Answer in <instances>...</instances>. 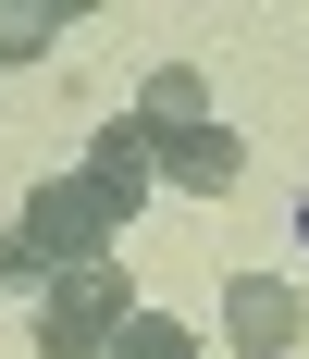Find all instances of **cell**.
<instances>
[{
  "label": "cell",
  "mask_w": 309,
  "mask_h": 359,
  "mask_svg": "<svg viewBox=\"0 0 309 359\" xmlns=\"http://www.w3.org/2000/svg\"><path fill=\"white\" fill-rule=\"evenodd\" d=\"M161 149V186H186V198H223V186L247 174V149L223 137V124H186V137H149Z\"/></svg>",
  "instance_id": "5b68a950"
},
{
  "label": "cell",
  "mask_w": 309,
  "mask_h": 359,
  "mask_svg": "<svg viewBox=\"0 0 309 359\" xmlns=\"http://www.w3.org/2000/svg\"><path fill=\"white\" fill-rule=\"evenodd\" d=\"M74 174L99 186V211L124 223V211H137V198H149V186H161V149H149V124H137V111H124V124H99V137H87V161H74Z\"/></svg>",
  "instance_id": "277c9868"
},
{
  "label": "cell",
  "mask_w": 309,
  "mask_h": 359,
  "mask_svg": "<svg viewBox=\"0 0 309 359\" xmlns=\"http://www.w3.org/2000/svg\"><path fill=\"white\" fill-rule=\"evenodd\" d=\"M99 359H198V323H173V310H137V323L111 334Z\"/></svg>",
  "instance_id": "52a82bcc"
},
{
  "label": "cell",
  "mask_w": 309,
  "mask_h": 359,
  "mask_svg": "<svg viewBox=\"0 0 309 359\" xmlns=\"http://www.w3.org/2000/svg\"><path fill=\"white\" fill-rule=\"evenodd\" d=\"M223 347H235V359L309 347V297L284 285V273H235V285H223Z\"/></svg>",
  "instance_id": "3957f363"
},
{
  "label": "cell",
  "mask_w": 309,
  "mask_h": 359,
  "mask_svg": "<svg viewBox=\"0 0 309 359\" xmlns=\"http://www.w3.org/2000/svg\"><path fill=\"white\" fill-rule=\"evenodd\" d=\"M111 236H124V223L99 211V186H87V174H50L25 211H13V236H0V297H13V285H37V297H50L62 273L111 260Z\"/></svg>",
  "instance_id": "6da1fadb"
},
{
  "label": "cell",
  "mask_w": 309,
  "mask_h": 359,
  "mask_svg": "<svg viewBox=\"0 0 309 359\" xmlns=\"http://www.w3.org/2000/svg\"><path fill=\"white\" fill-rule=\"evenodd\" d=\"M297 236H309V186H297Z\"/></svg>",
  "instance_id": "9c48e42d"
},
{
  "label": "cell",
  "mask_w": 309,
  "mask_h": 359,
  "mask_svg": "<svg viewBox=\"0 0 309 359\" xmlns=\"http://www.w3.org/2000/svg\"><path fill=\"white\" fill-rule=\"evenodd\" d=\"M124 323H137V285H124V260H87V273H62V285L37 297V347H50V359H99Z\"/></svg>",
  "instance_id": "7a4b0ae2"
},
{
  "label": "cell",
  "mask_w": 309,
  "mask_h": 359,
  "mask_svg": "<svg viewBox=\"0 0 309 359\" xmlns=\"http://www.w3.org/2000/svg\"><path fill=\"white\" fill-rule=\"evenodd\" d=\"M62 25H74V13H50V0H25V13L0 0V62H37V50H50Z\"/></svg>",
  "instance_id": "ba28073f"
},
{
  "label": "cell",
  "mask_w": 309,
  "mask_h": 359,
  "mask_svg": "<svg viewBox=\"0 0 309 359\" xmlns=\"http://www.w3.org/2000/svg\"><path fill=\"white\" fill-rule=\"evenodd\" d=\"M137 124H149V137H186V124H210L198 62H161V74H149V87H137Z\"/></svg>",
  "instance_id": "8992f818"
}]
</instances>
